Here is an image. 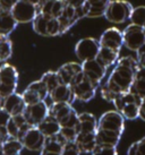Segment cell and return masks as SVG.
<instances>
[{
  "label": "cell",
  "instance_id": "8d00e7d4",
  "mask_svg": "<svg viewBox=\"0 0 145 155\" xmlns=\"http://www.w3.org/2000/svg\"><path fill=\"white\" fill-rule=\"evenodd\" d=\"M82 152L79 151L78 146L75 142H68L66 143L61 150L60 155H81Z\"/></svg>",
  "mask_w": 145,
  "mask_h": 155
},
{
  "label": "cell",
  "instance_id": "d4e9b609",
  "mask_svg": "<svg viewBox=\"0 0 145 155\" xmlns=\"http://www.w3.org/2000/svg\"><path fill=\"white\" fill-rule=\"evenodd\" d=\"M118 59H119V51H116V50L104 47L100 48V51L96 57V60L107 69L111 66L116 65Z\"/></svg>",
  "mask_w": 145,
  "mask_h": 155
},
{
  "label": "cell",
  "instance_id": "1f68e13d",
  "mask_svg": "<svg viewBox=\"0 0 145 155\" xmlns=\"http://www.w3.org/2000/svg\"><path fill=\"white\" fill-rule=\"evenodd\" d=\"M23 148L24 146H23L22 142L16 138H9L8 140H6L2 144L4 155H21Z\"/></svg>",
  "mask_w": 145,
  "mask_h": 155
},
{
  "label": "cell",
  "instance_id": "d590c367",
  "mask_svg": "<svg viewBox=\"0 0 145 155\" xmlns=\"http://www.w3.org/2000/svg\"><path fill=\"white\" fill-rule=\"evenodd\" d=\"M92 155H118V152L115 146L98 145L92 152Z\"/></svg>",
  "mask_w": 145,
  "mask_h": 155
},
{
  "label": "cell",
  "instance_id": "83f0119b",
  "mask_svg": "<svg viewBox=\"0 0 145 155\" xmlns=\"http://www.w3.org/2000/svg\"><path fill=\"white\" fill-rule=\"evenodd\" d=\"M130 92L136 94L141 99L145 97V68H143L141 66L137 69Z\"/></svg>",
  "mask_w": 145,
  "mask_h": 155
},
{
  "label": "cell",
  "instance_id": "4316f807",
  "mask_svg": "<svg viewBox=\"0 0 145 155\" xmlns=\"http://www.w3.org/2000/svg\"><path fill=\"white\" fill-rule=\"evenodd\" d=\"M17 24L10 12L0 10V34L9 35L16 28Z\"/></svg>",
  "mask_w": 145,
  "mask_h": 155
},
{
  "label": "cell",
  "instance_id": "9c48e42d",
  "mask_svg": "<svg viewBox=\"0 0 145 155\" xmlns=\"http://www.w3.org/2000/svg\"><path fill=\"white\" fill-rule=\"evenodd\" d=\"M22 96L26 105H32L41 101H46V99L49 96V91L46 84L41 79H39V81L31 83L23 92Z\"/></svg>",
  "mask_w": 145,
  "mask_h": 155
},
{
  "label": "cell",
  "instance_id": "d6986e66",
  "mask_svg": "<svg viewBox=\"0 0 145 155\" xmlns=\"http://www.w3.org/2000/svg\"><path fill=\"white\" fill-rule=\"evenodd\" d=\"M64 8L65 4L62 0H42L38 6L39 13L53 18L59 17Z\"/></svg>",
  "mask_w": 145,
  "mask_h": 155
},
{
  "label": "cell",
  "instance_id": "f907efd6",
  "mask_svg": "<svg viewBox=\"0 0 145 155\" xmlns=\"http://www.w3.org/2000/svg\"><path fill=\"white\" fill-rule=\"evenodd\" d=\"M144 32H145V26H144Z\"/></svg>",
  "mask_w": 145,
  "mask_h": 155
},
{
  "label": "cell",
  "instance_id": "9a60e30c",
  "mask_svg": "<svg viewBox=\"0 0 145 155\" xmlns=\"http://www.w3.org/2000/svg\"><path fill=\"white\" fill-rule=\"evenodd\" d=\"M22 144L24 148L32 152H41L44 143H46V136L43 135L38 127H31L26 131L24 137L22 138Z\"/></svg>",
  "mask_w": 145,
  "mask_h": 155
},
{
  "label": "cell",
  "instance_id": "c3c4849f",
  "mask_svg": "<svg viewBox=\"0 0 145 155\" xmlns=\"http://www.w3.org/2000/svg\"><path fill=\"white\" fill-rule=\"evenodd\" d=\"M0 155H4V152H2V144H0Z\"/></svg>",
  "mask_w": 145,
  "mask_h": 155
},
{
  "label": "cell",
  "instance_id": "f546056e",
  "mask_svg": "<svg viewBox=\"0 0 145 155\" xmlns=\"http://www.w3.org/2000/svg\"><path fill=\"white\" fill-rule=\"evenodd\" d=\"M50 18L51 17L39 13L36 15V17L34 18V21L32 22L33 30L35 33H38L39 35H42V36H48V27H49Z\"/></svg>",
  "mask_w": 145,
  "mask_h": 155
},
{
  "label": "cell",
  "instance_id": "7a4b0ae2",
  "mask_svg": "<svg viewBox=\"0 0 145 155\" xmlns=\"http://www.w3.org/2000/svg\"><path fill=\"white\" fill-rule=\"evenodd\" d=\"M49 116L53 117L61 127H76L78 113L69 103H53L49 107Z\"/></svg>",
  "mask_w": 145,
  "mask_h": 155
},
{
  "label": "cell",
  "instance_id": "f1b7e54d",
  "mask_svg": "<svg viewBox=\"0 0 145 155\" xmlns=\"http://www.w3.org/2000/svg\"><path fill=\"white\" fill-rule=\"evenodd\" d=\"M141 101L142 99L130 101V102L125 104L124 107L120 109V111L118 112H120L123 114L125 119L134 120V119H136V118L140 117V104H141Z\"/></svg>",
  "mask_w": 145,
  "mask_h": 155
},
{
  "label": "cell",
  "instance_id": "30bf717a",
  "mask_svg": "<svg viewBox=\"0 0 145 155\" xmlns=\"http://www.w3.org/2000/svg\"><path fill=\"white\" fill-rule=\"evenodd\" d=\"M83 17H85L84 5L81 8H74L72 6L65 5L62 13L58 17V21L60 23V28H61V35L65 34L66 32H68L72 27V25H75L77 21H79Z\"/></svg>",
  "mask_w": 145,
  "mask_h": 155
},
{
  "label": "cell",
  "instance_id": "277c9868",
  "mask_svg": "<svg viewBox=\"0 0 145 155\" xmlns=\"http://www.w3.org/2000/svg\"><path fill=\"white\" fill-rule=\"evenodd\" d=\"M18 85V71L14 66L5 64L0 67V95L6 97L16 93Z\"/></svg>",
  "mask_w": 145,
  "mask_h": 155
},
{
  "label": "cell",
  "instance_id": "3957f363",
  "mask_svg": "<svg viewBox=\"0 0 145 155\" xmlns=\"http://www.w3.org/2000/svg\"><path fill=\"white\" fill-rule=\"evenodd\" d=\"M133 9L132 4L126 0H111L104 13V17L110 23L123 24L130 18Z\"/></svg>",
  "mask_w": 145,
  "mask_h": 155
},
{
  "label": "cell",
  "instance_id": "836d02e7",
  "mask_svg": "<svg viewBox=\"0 0 145 155\" xmlns=\"http://www.w3.org/2000/svg\"><path fill=\"white\" fill-rule=\"evenodd\" d=\"M129 21L132 22V24H135V25L144 27L145 26V6H138V7L133 9Z\"/></svg>",
  "mask_w": 145,
  "mask_h": 155
},
{
  "label": "cell",
  "instance_id": "5b68a950",
  "mask_svg": "<svg viewBox=\"0 0 145 155\" xmlns=\"http://www.w3.org/2000/svg\"><path fill=\"white\" fill-rule=\"evenodd\" d=\"M100 42L94 38H84L79 40L75 45V54L82 61H89L96 59L100 51Z\"/></svg>",
  "mask_w": 145,
  "mask_h": 155
},
{
  "label": "cell",
  "instance_id": "52a82bcc",
  "mask_svg": "<svg viewBox=\"0 0 145 155\" xmlns=\"http://www.w3.org/2000/svg\"><path fill=\"white\" fill-rule=\"evenodd\" d=\"M123 40H124V45L128 50L136 52L145 43L144 27L135 24H129L123 31Z\"/></svg>",
  "mask_w": 145,
  "mask_h": 155
},
{
  "label": "cell",
  "instance_id": "ee69618b",
  "mask_svg": "<svg viewBox=\"0 0 145 155\" xmlns=\"http://www.w3.org/2000/svg\"><path fill=\"white\" fill-rule=\"evenodd\" d=\"M136 59L138 61V65L141 66V67H143V68H145V52L140 54V56H137Z\"/></svg>",
  "mask_w": 145,
  "mask_h": 155
},
{
  "label": "cell",
  "instance_id": "d6a6232c",
  "mask_svg": "<svg viewBox=\"0 0 145 155\" xmlns=\"http://www.w3.org/2000/svg\"><path fill=\"white\" fill-rule=\"evenodd\" d=\"M41 81L46 84V86H47L48 91H49V94H50L51 91H53L58 85L61 84L57 71H52V70L43 74V76L41 77Z\"/></svg>",
  "mask_w": 145,
  "mask_h": 155
},
{
  "label": "cell",
  "instance_id": "60d3db41",
  "mask_svg": "<svg viewBox=\"0 0 145 155\" xmlns=\"http://www.w3.org/2000/svg\"><path fill=\"white\" fill-rule=\"evenodd\" d=\"M136 144V153L135 155H145V140L142 138L138 142H135Z\"/></svg>",
  "mask_w": 145,
  "mask_h": 155
},
{
  "label": "cell",
  "instance_id": "ffe728a7",
  "mask_svg": "<svg viewBox=\"0 0 145 155\" xmlns=\"http://www.w3.org/2000/svg\"><path fill=\"white\" fill-rule=\"evenodd\" d=\"M111 0H86L84 4L85 17L98 18L104 16Z\"/></svg>",
  "mask_w": 145,
  "mask_h": 155
},
{
  "label": "cell",
  "instance_id": "ab89813d",
  "mask_svg": "<svg viewBox=\"0 0 145 155\" xmlns=\"http://www.w3.org/2000/svg\"><path fill=\"white\" fill-rule=\"evenodd\" d=\"M62 1L67 6H72L74 8H81L83 7V5L85 4L86 0H62Z\"/></svg>",
  "mask_w": 145,
  "mask_h": 155
},
{
  "label": "cell",
  "instance_id": "4dcf8cb0",
  "mask_svg": "<svg viewBox=\"0 0 145 155\" xmlns=\"http://www.w3.org/2000/svg\"><path fill=\"white\" fill-rule=\"evenodd\" d=\"M13 54V43L8 35L0 34V62L7 61Z\"/></svg>",
  "mask_w": 145,
  "mask_h": 155
},
{
  "label": "cell",
  "instance_id": "7402d4cb",
  "mask_svg": "<svg viewBox=\"0 0 145 155\" xmlns=\"http://www.w3.org/2000/svg\"><path fill=\"white\" fill-rule=\"evenodd\" d=\"M76 129L78 133H96L98 120L95 116L90 112H83L78 114Z\"/></svg>",
  "mask_w": 145,
  "mask_h": 155
},
{
  "label": "cell",
  "instance_id": "4fadbf2b",
  "mask_svg": "<svg viewBox=\"0 0 145 155\" xmlns=\"http://www.w3.org/2000/svg\"><path fill=\"white\" fill-rule=\"evenodd\" d=\"M61 84L72 86L83 76L82 64L78 62H67L57 70Z\"/></svg>",
  "mask_w": 145,
  "mask_h": 155
},
{
  "label": "cell",
  "instance_id": "7c38bea8",
  "mask_svg": "<svg viewBox=\"0 0 145 155\" xmlns=\"http://www.w3.org/2000/svg\"><path fill=\"white\" fill-rule=\"evenodd\" d=\"M23 114L32 127H38L39 124H41L49 116V105L46 101H41L32 105H26Z\"/></svg>",
  "mask_w": 145,
  "mask_h": 155
},
{
  "label": "cell",
  "instance_id": "44dd1931",
  "mask_svg": "<svg viewBox=\"0 0 145 155\" xmlns=\"http://www.w3.org/2000/svg\"><path fill=\"white\" fill-rule=\"evenodd\" d=\"M49 97L53 103H69L72 104L75 101V95L72 93V87L65 84H60L55 90L50 92Z\"/></svg>",
  "mask_w": 145,
  "mask_h": 155
},
{
  "label": "cell",
  "instance_id": "cb8c5ba5",
  "mask_svg": "<svg viewBox=\"0 0 145 155\" xmlns=\"http://www.w3.org/2000/svg\"><path fill=\"white\" fill-rule=\"evenodd\" d=\"M96 143L98 145H107V146L117 147L118 143L120 142L121 135L115 131H109L104 129H96Z\"/></svg>",
  "mask_w": 145,
  "mask_h": 155
},
{
  "label": "cell",
  "instance_id": "ba28073f",
  "mask_svg": "<svg viewBox=\"0 0 145 155\" xmlns=\"http://www.w3.org/2000/svg\"><path fill=\"white\" fill-rule=\"evenodd\" d=\"M10 13L16 19V22L25 24V23H32L34 21V18L39 14V10L38 6H35L34 4L27 0H19L10 10Z\"/></svg>",
  "mask_w": 145,
  "mask_h": 155
},
{
  "label": "cell",
  "instance_id": "b9f144b4",
  "mask_svg": "<svg viewBox=\"0 0 145 155\" xmlns=\"http://www.w3.org/2000/svg\"><path fill=\"white\" fill-rule=\"evenodd\" d=\"M9 135L6 127H0V144H4L6 140L9 139Z\"/></svg>",
  "mask_w": 145,
  "mask_h": 155
},
{
  "label": "cell",
  "instance_id": "8992f818",
  "mask_svg": "<svg viewBox=\"0 0 145 155\" xmlns=\"http://www.w3.org/2000/svg\"><path fill=\"white\" fill-rule=\"evenodd\" d=\"M98 128L123 135L125 130V118L117 110L104 112L98 120Z\"/></svg>",
  "mask_w": 145,
  "mask_h": 155
},
{
  "label": "cell",
  "instance_id": "e0dca14e",
  "mask_svg": "<svg viewBox=\"0 0 145 155\" xmlns=\"http://www.w3.org/2000/svg\"><path fill=\"white\" fill-rule=\"evenodd\" d=\"M32 126L26 121L24 114H18L10 118L8 124L6 126L8 135L10 138H16L18 140H22L26 131L30 129Z\"/></svg>",
  "mask_w": 145,
  "mask_h": 155
},
{
  "label": "cell",
  "instance_id": "484cf974",
  "mask_svg": "<svg viewBox=\"0 0 145 155\" xmlns=\"http://www.w3.org/2000/svg\"><path fill=\"white\" fill-rule=\"evenodd\" d=\"M38 128L46 137H52V136H56L60 133L61 126L53 117L48 116L41 124H39Z\"/></svg>",
  "mask_w": 145,
  "mask_h": 155
},
{
  "label": "cell",
  "instance_id": "2e32d148",
  "mask_svg": "<svg viewBox=\"0 0 145 155\" xmlns=\"http://www.w3.org/2000/svg\"><path fill=\"white\" fill-rule=\"evenodd\" d=\"M99 42H100L101 47L109 48V49L120 52V49L124 45L123 32L118 30L117 27H109L100 36Z\"/></svg>",
  "mask_w": 145,
  "mask_h": 155
},
{
  "label": "cell",
  "instance_id": "603a6c76",
  "mask_svg": "<svg viewBox=\"0 0 145 155\" xmlns=\"http://www.w3.org/2000/svg\"><path fill=\"white\" fill-rule=\"evenodd\" d=\"M75 143L82 153H92L98 146L95 133H78Z\"/></svg>",
  "mask_w": 145,
  "mask_h": 155
},
{
  "label": "cell",
  "instance_id": "6da1fadb",
  "mask_svg": "<svg viewBox=\"0 0 145 155\" xmlns=\"http://www.w3.org/2000/svg\"><path fill=\"white\" fill-rule=\"evenodd\" d=\"M138 67V61L134 57L119 58L107 82L101 85L100 92L102 99L108 102H113L119 94L130 92Z\"/></svg>",
  "mask_w": 145,
  "mask_h": 155
},
{
  "label": "cell",
  "instance_id": "681fc988",
  "mask_svg": "<svg viewBox=\"0 0 145 155\" xmlns=\"http://www.w3.org/2000/svg\"><path fill=\"white\" fill-rule=\"evenodd\" d=\"M143 139H144V140H145V137H143Z\"/></svg>",
  "mask_w": 145,
  "mask_h": 155
},
{
  "label": "cell",
  "instance_id": "f6af8a7d",
  "mask_svg": "<svg viewBox=\"0 0 145 155\" xmlns=\"http://www.w3.org/2000/svg\"><path fill=\"white\" fill-rule=\"evenodd\" d=\"M40 153H41L40 155H60L58 153H52V152H47V151H41Z\"/></svg>",
  "mask_w": 145,
  "mask_h": 155
},
{
  "label": "cell",
  "instance_id": "f35d334b",
  "mask_svg": "<svg viewBox=\"0 0 145 155\" xmlns=\"http://www.w3.org/2000/svg\"><path fill=\"white\" fill-rule=\"evenodd\" d=\"M12 116L7 111H5L2 108H0V127H6L8 121L10 120Z\"/></svg>",
  "mask_w": 145,
  "mask_h": 155
},
{
  "label": "cell",
  "instance_id": "5bb4252c",
  "mask_svg": "<svg viewBox=\"0 0 145 155\" xmlns=\"http://www.w3.org/2000/svg\"><path fill=\"white\" fill-rule=\"evenodd\" d=\"M82 69L85 77L93 83L96 87L100 86V84L107 74L108 69L102 66L96 59L82 62Z\"/></svg>",
  "mask_w": 145,
  "mask_h": 155
},
{
  "label": "cell",
  "instance_id": "7dc6e473",
  "mask_svg": "<svg viewBox=\"0 0 145 155\" xmlns=\"http://www.w3.org/2000/svg\"><path fill=\"white\" fill-rule=\"evenodd\" d=\"M2 102H4V97L0 95V108H2Z\"/></svg>",
  "mask_w": 145,
  "mask_h": 155
},
{
  "label": "cell",
  "instance_id": "7bdbcfd3",
  "mask_svg": "<svg viewBox=\"0 0 145 155\" xmlns=\"http://www.w3.org/2000/svg\"><path fill=\"white\" fill-rule=\"evenodd\" d=\"M142 120L145 121V97H143L141 101V104H140V117Z\"/></svg>",
  "mask_w": 145,
  "mask_h": 155
},
{
  "label": "cell",
  "instance_id": "e575fe53",
  "mask_svg": "<svg viewBox=\"0 0 145 155\" xmlns=\"http://www.w3.org/2000/svg\"><path fill=\"white\" fill-rule=\"evenodd\" d=\"M77 131L76 127H61L60 129V135L64 137L66 142H75V139L77 137Z\"/></svg>",
  "mask_w": 145,
  "mask_h": 155
},
{
  "label": "cell",
  "instance_id": "ac0fdd59",
  "mask_svg": "<svg viewBox=\"0 0 145 155\" xmlns=\"http://www.w3.org/2000/svg\"><path fill=\"white\" fill-rule=\"evenodd\" d=\"M26 104L23 100L22 94L18 93H13V94L8 95L4 97V102H2V109L5 111H7L12 117L18 116V114H23L25 111Z\"/></svg>",
  "mask_w": 145,
  "mask_h": 155
},
{
  "label": "cell",
  "instance_id": "bcb514c9",
  "mask_svg": "<svg viewBox=\"0 0 145 155\" xmlns=\"http://www.w3.org/2000/svg\"><path fill=\"white\" fill-rule=\"evenodd\" d=\"M27 1H30V2H32V4H34L35 6H39V4H40L42 0H27Z\"/></svg>",
  "mask_w": 145,
  "mask_h": 155
},
{
  "label": "cell",
  "instance_id": "74e56055",
  "mask_svg": "<svg viewBox=\"0 0 145 155\" xmlns=\"http://www.w3.org/2000/svg\"><path fill=\"white\" fill-rule=\"evenodd\" d=\"M19 0H0V10L10 12Z\"/></svg>",
  "mask_w": 145,
  "mask_h": 155
},
{
  "label": "cell",
  "instance_id": "8fae6325",
  "mask_svg": "<svg viewBox=\"0 0 145 155\" xmlns=\"http://www.w3.org/2000/svg\"><path fill=\"white\" fill-rule=\"evenodd\" d=\"M70 87H72V93L75 95V100H78L82 102L91 101L95 96V93L98 90V87L85 77L84 73H83V76Z\"/></svg>",
  "mask_w": 145,
  "mask_h": 155
}]
</instances>
